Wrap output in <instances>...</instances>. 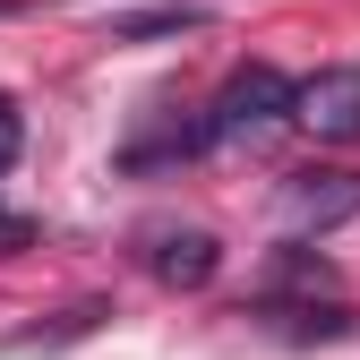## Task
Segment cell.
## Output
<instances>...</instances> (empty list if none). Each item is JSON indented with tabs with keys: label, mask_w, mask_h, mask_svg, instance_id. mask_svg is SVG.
<instances>
[{
	"label": "cell",
	"mask_w": 360,
	"mask_h": 360,
	"mask_svg": "<svg viewBox=\"0 0 360 360\" xmlns=\"http://www.w3.org/2000/svg\"><path fill=\"white\" fill-rule=\"evenodd\" d=\"M300 112V86L283 77V69H266V60H240L232 77H223V95L206 103V138L214 146H257V138H275V129Z\"/></svg>",
	"instance_id": "cell-1"
},
{
	"label": "cell",
	"mask_w": 360,
	"mask_h": 360,
	"mask_svg": "<svg viewBox=\"0 0 360 360\" xmlns=\"http://www.w3.org/2000/svg\"><path fill=\"white\" fill-rule=\"evenodd\" d=\"M318 146H352L360 138V60H335L318 77H300V112H292Z\"/></svg>",
	"instance_id": "cell-2"
},
{
	"label": "cell",
	"mask_w": 360,
	"mask_h": 360,
	"mask_svg": "<svg viewBox=\"0 0 360 360\" xmlns=\"http://www.w3.org/2000/svg\"><path fill=\"white\" fill-rule=\"evenodd\" d=\"M214 266H223V240L198 232V223H163V232H146V275L172 283V292H198L214 283Z\"/></svg>",
	"instance_id": "cell-3"
},
{
	"label": "cell",
	"mask_w": 360,
	"mask_h": 360,
	"mask_svg": "<svg viewBox=\"0 0 360 360\" xmlns=\"http://www.w3.org/2000/svg\"><path fill=\"white\" fill-rule=\"evenodd\" d=\"M343 214H360V172H292L283 180V223L292 232H326Z\"/></svg>",
	"instance_id": "cell-4"
},
{
	"label": "cell",
	"mask_w": 360,
	"mask_h": 360,
	"mask_svg": "<svg viewBox=\"0 0 360 360\" xmlns=\"http://www.w3.org/2000/svg\"><path fill=\"white\" fill-rule=\"evenodd\" d=\"M257 326H266V335H283V343H352V335H360V318H352L343 300H326V309H318V300H309V309L266 300V309H257Z\"/></svg>",
	"instance_id": "cell-5"
},
{
	"label": "cell",
	"mask_w": 360,
	"mask_h": 360,
	"mask_svg": "<svg viewBox=\"0 0 360 360\" xmlns=\"http://www.w3.org/2000/svg\"><path fill=\"white\" fill-rule=\"evenodd\" d=\"M95 326H103V300H77V309H60V326H18L9 352H60V343H86Z\"/></svg>",
	"instance_id": "cell-6"
},
{
	"label": "cell",
	"mask_w": 360,
	"mask_h": 360,
	"mask_svg": "<svg viewBox=\"0 0 360 360\" xmlns=\"http://www.w3.org/2000/svg\"><path fill=\"white\" fill-rule=\"evenodd\" d=\"M206 9H189V0H172V9H146V18H120L112 26V43H146V34H189Z\"/></svg>",
	"instance_id": "cell-7"
}]
</instances>
